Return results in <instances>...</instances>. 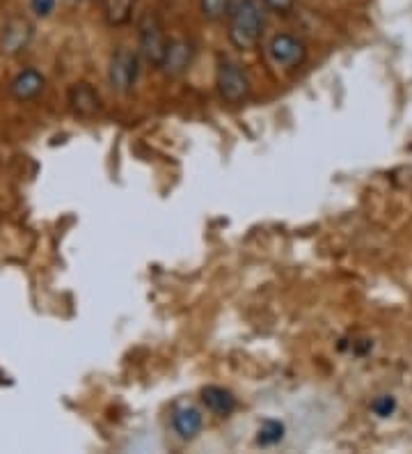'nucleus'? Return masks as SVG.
Wrapping results in <instances>:
<instances>
[{"label":"nucleus","instance_id":"obj_1","mask_svg":"<svg viewBox=\"0 0 412 454\" xmlns=\"http://www.w3.org/2000/svg\"><path fill=\"white\" fill-rule=\"evenodd\" d=\"M229 42L238 51H253L264 35V12L257 0H237L229 7Z\"/></svg>","mask_w":412,"mask_h":454},{"label":"nucleus","instance_id":"obj_2","mask_svg":"<svg viewBox=\"0 0 412 454\" xmlns=\"http://www.w3.org/2000/svg\"><path fill=\"white\" fill-rule=\"evenodd\" d=\"M215 88H218L220 99L238 106L250 97V78L238 62L220 56L218 67H215Z\"/></svg>","mask_w":412,"mask_h":454},{"label":"nucleus","instance_id":"obj_3","mask_svg":"<svg viewBox=\"0 0 412 454\" xmlns=\"http://www.w3.org/2000/svg\"><path fill=\"white\" fill-rule=\"evenodd\" d=\"M137 74H140V60H137V53L128 51L127 46H121L113 53L108 67V83L110 88L120 92V95H128L137 81Z\"/></svg>","mask_w":412,"mask_h":454},{"label":"nucleus","instance_id":"obj_4","mask_svg":"<svg viewBox=\"0 0 412 454\" xmlns=\"http://www.w3.org/2000/svg\"><path fill=\"white\" fill-rule=\"evenodd\" d=\"M167 44H170V39L165 35L160 19L154 12H147L140 21V53H143V58L152 65L160 67Z\"/></svg>","mask_w":412,"mask_h":454},{"label":"nucleus","instance_id":"obj_5","mask_svg":"<svg viewBox=\"0 0 412 454\" xmlns=\"http://www.w3.org/2000/svg\"><path fill=\"white\" fill-rule=\"evenodd\" d=\"M268 56L273 65L282 69H298L307 60V46L296 35L277 33L268 44Z\"/></svg>","mask_w":412,"mask_h":454},{"label":"nucleus","instance_id":"obj_6","mask_svg":"<svg viewBox=\"0 0 412 454\" xmlns=\"http://www.w3.org/2000/svg\"><path fill=\"white\" fill-rule=\"evenodd\" d=\"M192 58H195V49H192L190 42L186 39H170L167 51H165V58L160 62L159 69H163L167 76H182L190 69Z\"/></svg>","mask_w":412,"mask_h":454},{"label":"nucleus","instance_id":"obj_7","mask_svg":"<svg viewBox=\"0 0 412 454\" xmlns=\"http://www.w3.org/2000/svg\"><path fill=\"white\" fill-rule=\"evenodd\" d=\"M204 416L192 404H176L172 411V429L182 441H195L202 434Z\"/></svg>","mask_w":412,"mask_h":454},{"label":"nucleus","instance_id":"obj_8","mask_svg":"<svg viewBox=\"0 0 412 454\" xmlns=\"http://www.w3.org/2000/svg\"><path fill=\"white\" fill-rule=\"evenodd\" d=\"M69 106H72L74 115L82 117V120H89L101 108L99 92L89 83H76L69 90Z\"/></svg>","mask_w":412,"mask_h":454},{"label":"nucleus","instance_id":"obj_9","mask_svg":"<svg viewBox=\"0 0 412 454\" xmlns=\"http://www.w3.org/2000/svg\"><path fill=\"white\" fill-rule=\"evenodd\" d=\"M202 404L214 416L229 418L237 411L238 402L231 390L222 388V386H206V388H202Z\"/></svg>","mask_w":412,"mask_h":454},{"label":"nucleus","instance_id":"obj_10","mask_svg":"<svg viewBox=\"0 0 412 454\" xmlns=\"http://www.w3.org/2000/svg\"><path fill=\"white\" fill-rule=\"evenodd\" d=\"M44 85H46L44 76H42L37 69H23V72H19L17 76H14L10 90H12V95H14V99L30 101L35 99V97L42 95Z\"/></svg>","mask_w":412,"mask_h":454},{"label":"nucleus","instance_id":"obj_11","mask_svg":"<svg viewBox=\"0 0 412 454\" xmlns=\"http://www.w3.org/2000/svg\"><path fill=\"white\" fill-rule=\"evenodd\" d=\"M30 35H33L30 26H27L23 19H14V21H10L5 28H3L0 46H3V51H5V53H10V56H17V53H21V51L27 46V42H30Z\"/></svg>","mask_w":412,"mask_h":454},{"label":"nucleus","instance_id":"obj_12","mask_svg":"<svg viewBox=\"0 0 412 454\" xmlns=\"http://www.w3.org/2000/svg\"><path fill=\"white\" fill-rule=\"evenodd\" d=\"M104 3V17L110 26H124L131 21L136 0H101Z\"/></svg>","mask_w":412,"mask_h":454},{"label":"nucleus","instance_id":"obj_13","mask_svg":"<svg viewBox=\"0 0 412 454\" xmlns=\"http://www.w3.org/2000/svg\"><path fill=\"white\" fill-rule=\"evenodd\" d=\"M284 422L268 418V420H264L259 425L257 438H254V441H257V445H261V448H275V445H280L282 441H284Z\"/></svg>","mask_w":412,"mask_h":454},{"label":"nucleus","instance_id":"obj_14","mask_svg":"<svg viewBox=\"0 0 412 454\" xmlns=\"http://www.w3.org/2000/svg\"><path fill=\"white\" fill-rule=\"evenodd\" d=\"M199 7H202L204 19L220 21V19H225V14H229L231 0H199Z\"/></svg>","mask_w":412,"mask_h":454},{"label":"nucleus","instance_id":"obj_15","mask_svg":"<svg viewBox=\"0 0 412 454\" xmlns=\"http://www.w3.org/2000/svg\"><path fill=\"white\" fill-rule=\"evenodd\" d=\"M371 411H374L378 418H390L396 411V399L392 397V395H380V397L374 399Z\"/></svg>","mask_w":412,"mask_h":454},{"label":"nucleus","instance_id":"obj_16","mask_svg":"<svg viewBox=\"0 0 412 454\" xmlns=\"http://www.w3.org/2000/svg\"><path fill=\"white\" fill-rule=\"evenodd\" d=\"M30 10H33L37 17L44 19L55 10V0H30Z\"/></svg>","mask_w":412,"mask_h":454},{"label":"nucleus","instance_id":"obj_17","mask_svg":"<svg viewBox=\"0 0 412 454\" xmlns=\"http://www.w3.org/2000/svg\"><path fill=\"white\" fill-rule=\"evenodd\" d=\"M264 3L277 14H289L296 7V0H264Z\"/></svg>","mask_w":412,"mask_h":454}]
</instances>
